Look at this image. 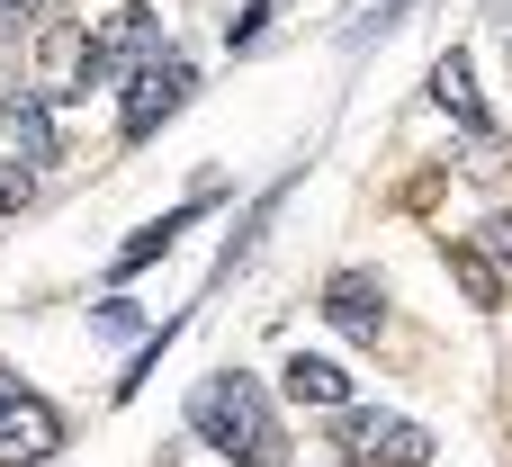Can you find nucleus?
Masks as SVG:
<instances>
[{
	"mask_svg": "<svg viewBox=\"0 0 512 467\" xmlns=\"http://www.w3.org/2000/svg\"><path fill=\"white\" fill-rule=\"evenodd\" d=\"M189 432L216 441L225 459H243V467H279L288 459V450H279V423H270V405H261V387H252L243 369H216V378L189 396Z\"/></svg>",
	"mask_w": 512,
	"mask_h": 467,
	"instance_id": "obj_1",
	"label": "nucleus"
},
{
	"mask_svg": "<svg viewBox=\"0 0 512 467\" xmlns=\"http://www.w3.org/2000/svg\"><path fill=\"white\" fill-rule=\"evenodd\" d=\"M342 450L360 467H432V432L423 423H396V414H351L342 423Z\"/></svg>",
	"mask_w": 512,
	"mask_h": 467,
	"instance_id": "obj_2",
	"label": "nucleus"
},
{
	"mask_svg": "<svg viewBox=\"0 0 512 467\" xmlns=\"http://www.w3.org/2000/svg\"><path fill=\"white\" fill-rule=\"evenodd\" d=\"M162 54V9H117L90 27V72H144Z\"/></svg>",
	"mask_w": 512,
	"mask_h": 467,
	"instance_id": "obj_3",
	"label": "nucleus"
},
{
	"mask_svg": "<svg viewBox=\"0 0 512 467\" xmlns=\"http://www.w3.org/2000/svg\"><path fill=\"white\" fill-rule=\"evenodd\" d=\"M180 99H189V63H180V54H153L144 72H126V108H117V126H126V135H153Z\"/></svg>",
	"mask_w": 512,
	"mask_h": 467,
	"instance_id": "obj_4",
	"label": "nucleus"
},
{
	"mask_svg": "<svg viewBox=\"0 0 512 467\" xmlns=\"http://www.w3.org/2000/svg\"><path fill=\"white\" fill-rule=\"evenodd\" d=\"M63 441V423H54V405H36V396H0V467H36L45 450Z\"/></svg>",
	"mask_w": 512,
	"mask_h": 467,
	"instance_id": "obj_5",
	"label": "nucleus"
},
{
	"mask_svg": "<svg viewBox=\"0 0 512 467\" xmlns=\"http://www.w3.org/2000/svg\"><path fill=\"white\" fill-rule=\"evenodd\" d=\"M324 315H333V333H351V342H378V333H387V297H378V279H360V270L324 279Z\"/></svg>",
	"mask_w": 512,
	"mask_h": 467,
	"instance_id": "obj_6",
	"label": "nucleus"
},
{
	"mask_svg": "<svg viewBox=\"0 0 512 467\" xmlns=\"http://www.w3.org/2000/svg\"><path fill=\"white\" fill-rule=\"evenodd\" d=\"M432 99H441V108H450V117L477 135V144L495 135V117H486V99H477V72H468V54H441V63H432Z\"/></svg>",
	"mask_w": 512,
	"mask_h": 467,
	"instance_id": "obj_7",
	"label": "nucleus"
},
{
	"mask_svg": "<svg viewBox=\"0 0 512 467\" xmlns=\"http://www.w3.org/2000/svg\"><path fill=\"white\" fill-rule=\"evenodd\" d=\"M288 396H297V405H333V414H342V405H351V369H342V360H324V351H297V360H288Z\"/></svg>",
	"mask_w": 512,
	"mask_h": 467,
	"instance_id": "obj_8",
	"label": "nucleus"
},
{
	"mask_svg": "<svg viewBox=\"0 0 512 467\" xmlns=\"http://www.w3.org/2000/svg\"><path fill=\"white\" fill-rule=\"evenodd\" d=\"M36 63H45V90H54V99H72V90H81V72H90V36H81V27H54Z\"/></svg>",
	"mask_w": 512,
	"mask_h": 467,
	"instance_id": "obj_9",
	"label": "nucleus"
},
{
	"mask_svg": "<svg viewBox=\"0 0 512 467\" xmlns=\"http://www.w3.org/2000/svg\"><path fill=\"white\" fill-rule=\"evenodd\" d=\"M450 270H459V288H468L477 306H504V270H495L477 243H459V252H450Z\"/></svg>",
	"mask_w": 512,
	"mask_h": 467,
	"instance_id": "obj_10",
	"label": "nucleus"
},
{
	"mask_svg": "<svg viewBox=\"0 0 512 467\" xmlns=\"http://www.w3.org/2000/svg\"><path fill=\"white\" fill-rule=\"evenodd\" d=\"M180 225H189V207H180V216H162V225H144V234H135V243L117 252V270H144L153 252H171V243H180Z\"/></svg>",
	"mask_w": 512,
	"mask_h": 467,
	"instance_id": "obj_11",
	"label": "nucleus"
},
{
	"mask_svg": "<svg viewBox=\"0 0 512 467\" xmlns=\"http://www.w3.org/2000/svg\"><path fill=\"white\" fill-rule=\"evenodd\" d=\"M9 126H18V144H27L36 162L54 153V117H45V99H18V108H9Z\"/></svg>",
	"mask_w": 512,
	"mask_h": 467,
	"instance_id": "obj_12",
	"label": "nucleus"
},
{
	"mask_svg": "<svg viewBox=\"0 0 512 467\" xmlns=\"http://www.w3.org/2000/svg\"><path fill=\"white\" fill-rule=\"evenodd\" d=\"M27 198H36V171H27V162H9V171H0V216H9V207H27Z\"/></svg>",
	"mask_w": 512,
	"mask_h": 467,
	"instance_id": "obj_13",
	"label": "nucleus"
},
{
	"mask_svg": "<svg viewBox=\"0 0 512 467\" xmlns=\"http://www.w3.org/2000/svg\"><path fill=\"white\" fill-rule=\"evenodd\" d=\"M486 252H504V261H512V207H504V216H486Z\"/></svg>",
	"mask_w": 512,
	"mask_h": 467,
	"instance_id": "obj_14",
	"label": "nucleus"
},
{
	"mask_svg": "<svg viewBox=\"0 0 512 467\" xmlns=\"http://www.w3.org/2000/svg\"><path fill=\"white\" fill-rule=\"evenodd\" d=\"M36 9H45V0H0V18H36Z\"/></svg>",
	"mask_w": 512,
	"mask_h": 467,
	"instance_id": "obj_15",
	"label": "nucleus"
},
{
	"mask_svg": "<svg viewBox=\"0 0 512 467\" xmlns=\"http://www.w3.org/2000/svg\"><path fill=\"white\" fill-rule=\"evenodd\" d=\"M0 396H9V387H0Z\"/></svg>",
	"mask_w": 512,
	"mask_h": 467,
	"instance_id": "obj_16",
	"label": "nucleus"
}]
</instances>
